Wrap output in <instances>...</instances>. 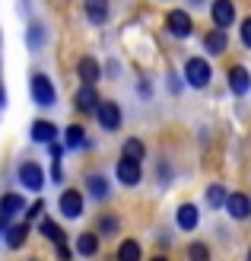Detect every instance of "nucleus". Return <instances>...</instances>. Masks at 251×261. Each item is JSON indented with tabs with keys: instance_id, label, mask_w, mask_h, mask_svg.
<instances>
[{
	"instance_id": "393cba45",
	"label": "nucleus",
	"mask_w": 251,
	"mask_h": 261,
	"mask_svg": "<svg viewBox=\"0 0 251 261\" xmlns=\"http://www.w3.org/2000/svg\"><path fill=\"white\" fill-rule=\"evenodd\" d=\"M226 201H229V191L222 188V185H210L207 188V204L210 207H216V211H219V207H226Z\"/></svg>"
},
{
	"instance_id": "f257e3e1",
	"label": "nucleus",
	"mask_w": 251,
	"mask_h": 261,
	"mask_svg": "<svg viewBox=\"0 0 251 261\" xmlns=\"http://www.w3.org/2000/svg\"><path fill=\"white\" fill-rule=\"evenodd\" d=\"M29 89H32V102L38 109H54L58 106V89H54L48 73H32V86Z\"/></svg>"
},
{
	"instance_id": "7ed1b4c3",
	"label": "nucleus",
	"mask_w": 251,
	"mask_h": 261,
	"mask_svg": "<svg viewBox=\"0 0 251 261\" xmlns=\"http://www.w3.org/2000/svg\"><path fill=\"white\" fill-rule=\"evenodd\" d=\"M16 178H19V185H22V188H29V191H42V188H45V169L38 166L35 160L19 163Z\"/></svg>"
},
{
	"instance_id": "f704fd0d",
	"label": "nucleus",
	"mask_w": 251,
	"mask_h": 261,
	"mask_svg": "<svg viewBox=\"0 0 251 261\" xmlns=\"http://www.w3.org/2000/svg\"><path fill=\"white\" fill-rule=\"evenodd\" d=\"M7 106V93H4V86H0V109Z\"/></svg>"
},
{
	"instance_id": "6e6552de",
	"label": "nucleus",
	"mask_w": 251,
	"mask_h": 261,
	"mask_svg": "<svg viewBox=\"0 0 251 261\" xmlns=\"http://www.w3.org/2000/svg\"><path fill=\"white\" fill-rule=\"evenodd\" d=\"M210 16H213V25L216 29H232V22H235V4L232 0H213L210 4Z\"/></svg>"
},
{
	"instance_id": "f8f14e48",
	"label": "nucleus",
	"mask_w": 251,
	"mask_h": 261,
	"mask_svg": "<svg viewBox=\"0 0 251 261\" xmlns=\"http://www.w3.org/2000/svg\"><path fill=\"white\" fill-rule=\"evenodd\" d=\"M175 223L181 232H194L197 223H201V211H197L194 204H181L178 211H175Z\"/></svg>"
},
{
	"instance_id": "aec40b11",
	"label": "nucleus",
	"mask_w": 251,
	"mask_h": 261,
	"mask_svg": "<svg viewBox=\"0 0 251 261\" xmlns=\"http://www.w3.org/2000/svg\"><path fill=\"white\" fill-rule=\"evenodd\" d=\"M19 211H25V198H22V194L10 191V194H4V198H0V214H7V217H16Z\"/></svg>"
},
{
	"instance_id": "7c9ffc66",
	"label": "nucleus",
	"mask_w": 251,
	"mask_h": 261,
	"mask_svg": "<svg viewBox=\"0 0 251 261\" xmlns=\"http://www.w3.org/2000/svg\"><path fill=\"white\" fill-rule=\"evenodd\" d=\"M242 45H245V48H251V16L242 22Z\"/></svg>"
},
{
	"instance_id": "e433bc0d",
	"label": "nucleus",
	"mask_w": 251,
	"mask_h": 261,
	"mask_svg": "<svg viewBox=\"0 0 251 261\" xmlns=\"http://www.w3.org/2000/svg\"><path fill=\"white\" fill-rule=\"evenodd\" d=\"M191 4H197V7H204V0H191Z\"/></svg>"
},
{
	"instance_id": "a211bd4d",
	"label": "nucleus",
	"mask_w": 251,
	"mask_h": 261,
	"mask_svg": "<svg viewBox=\"0 0 251 261\" xmlns=\"http://www.w3.org/2000/svg\"><path fill=\"white\" fill-rule=\"evenodd\" d=\"M38 232H42L45 239H51L54 245H67V236H64L61 223H54L51 217H42V220H38Z\"/></svg>"
},
{
	"instance_id": "1a4fd4ad",
	"label": "nucleus",
	"mask_w": 251,
	"mask_h": 261,
	"mask_svg": "<svg viewBox=\"0 0 251 261\" xmlns=\"http://www.w3.org/2000/svg\"><path fill=\"white\" fill-rule=\"evenodd\" d=\"M76 73H80V80L89 83V86H96L102 80V64L92 58V55H83L80 61H76Z\"/></svg>"
},
{
	"instance_id": "bb28decb",
	"label": "nucleus",
	"mask_w": 251,
	"mask_h": 261,
	"mask_svg": "<svg viewBox=\"0 0 251 261\" xmlns=\"http://www.w3.org/2000/svg\"><path fill=\"white\" fill-rule=\"evenodd\" d=\"M25 42H29V48L35 51V48H42V42H45V29L38 22H32L29 25V32H25Z\"/></svg>"
},
{
	"instance_id": "412c9836",
	"label": "nucleus",
	"mask_w": 251,
	"mask_h": 261,
	"mask_svg": "<svg viewBox=\"0 0 251 261\" xmlns=\"http://www.w3.org/2000/svg\"><path fill=\"white\" fill-rule=\"evenodd\" d=\"M76 252H80L83 258H92L99 252V232H80L76 236Z\"/></svg>"
},
{
	"instance_id": "9d476101",
	"label": "nucleus",
	"mask_w": 251,
	"mask_h": 261,
	"mask_svg": "<svg viewBox=\"0 0 251 261\" xmlns=\"http://www.w3.org/2000/svg\"><path fill=\"white\" fill-rule=\"evenodd\" d=\"M226 80H229V89H232L235 96H245L248 89H251V73H248V67H242V64H235V67H229Z\"/></svg>"
},
{
	"instance_id": "c85d7f7f",
	"label": "nucleus",
	"mask_w": 251,
	"mask_h": 261,
	"mask_svg": "<svg viewBox=\"0 0 251 261\" xmlns=\"http://www.w3.org/2000/svg\"><path fill=\"white\" fill-rule=\"evenodd\" d=\"M42 211H45V201L29 204V207H25V223H29V220H38V217H42Z\"/></svg>"
},
{
	"instance_id": "4468645a",
	"label": "nucleus",
	"mask_w": 251,
	"mask_h": 261,
	"mask_svg": "<svg viewBox=\"0 0 251 261\" xmlns=\"http://www.w3.org/2000/svg\"><path fill=\"white\" fill-rule=\"evenodd\" d=\"M226 211L235 220H248L251 217V198H248V194H242V191H232L229 201H226Z\"/></svg>"
},
{
	"instance_id": "4c0bfd02",
	"label": "nucleus",
	"mask_w": 251,
	"mask_h": 261,
	"mask_svg": "<svg viewBox=\"0 0 251 261\" xmlns=\"http://www.w3.org/2000/svg\"><path fill=\"white\" fill-rule=\"evenodd\" d=\"M248 261H251V252H248Z\"/></svg>"
},
{
	"instance_id": "c756f323",
	"label": "nucleus",
	"mask_w": 251,
	"mask_h": 261,
	"mask_svg": "<svg viewBox=\"0 0 251 261\" xmlns=\"http://www.w3.org/2000/svg\"><path fill=\"white\" fill-rule=\"evenodd\" d=\"M48 153H51V163H61L64 160V143H48Z\"/></svg>"
},
{
	"instance_id": "b1692460",
	"label": "nucleus",
	"mask_w": 251,
	"mask_h": 261,
	"mask_svg": "<svg viewBox=\"0 0 251 261\" xmlns=\"http://www.w3.org/2000/svg\"><path fill=\"white\" fill-rule=\"evenodd\" d=\"M143 252H140V242L137 239H124L118 245V261H140Z\"/></svg>"
},
{
	"instance_id": "72a5a7b5",
	"label": "nucleus",
	"mask_w": 251,
	"mask_h": 261,
	"mask_svg": "<svg viewBox=\"0 0 251 261\" xmlns=\"http://www.w3.org/2000/svg\"><path fill=\"white\" fill-rule=\"evenodd\" d=\"M58 258L61 261H70V249H67V245H58Z\"/></svg>"
},
{
	"instance_id": "6ab92c4d",
	"label": "nucleus",
	"mask_w": 251,
	"mask_h": 261,
	"mask_svg": "<svg viewBox=\"0 0 251 261\" xmlns=\"http://www.w3.org/2000/svg\"><path fill=\"white\" fill-rule=\"evenodd\" d=\"M64 147H67V150H80V147H86V127H83V124L64 127Z\"/></svg>"
},
{
	"instance_id": "2eb2a0df",
	"label": "nucleus",
	"mask_w": 251,
	"mask_h": 261,
	"mask_svg": "<svg viewBox=\"0 0 251 261\" xmlns=\"http://www.w3.org/2000/svg\"><path fill=\"white\" fill-rule=\"evenodd\" d=\"M226 45H229V32H226V29H210V32L204 35L207 55H226Z\"/></svg>"
},
{
	"instance_id": "2f4dec72",
	"label": "nucleus",
	"mask_w": 251,
	"mask_h": 261,
	"mask_svg": "<svg viewBox=\"0 0 251 261\" xmlns=\"http://www.w3.org/2000/svg\"><path fill=\"white\" fill-rule=\"evenodd\" d=\"M51 178H54V181H64V172H61V163H51Z\"/></svg>"
},
{
	"instance_id": "c9c22d12",
	"label": "nucleus",
	"mask_w": 251,
	"mask_h": 261,
	"mask_svg": "<svg viewBox=\"0 0 251 261\" xmlns=\"http://www.w3.org/2000/svg\"><path fill=\"white\" fill-rule=\"evenodd\" d=\"M150 261H169V258H162V255H153V258H150Z\"/></svg>"
},
{
	"instance_id": "423d86ee",
	"label": "nucleus",
	"mask_w": 251,
	"mask_h": 261,
	"mask_svg": "<svg viewBox=\"0 0 251 261\" xmlns=\"http://www.w3.org/2000/svg\"><path fill=\"white\" fill-rule=\"evenodd\" d=\"M96 118H99L102 130H108V134H111V130L121 127V106H118V102H111V99H105V102H99Z\"/></svg>"
},
{
	"instance_id": "ddd939ff",
	"label": "nucleus",
	"mask_w": 251,
	"mask_h": 261,
	"mask_svg": "<svg viewBox=\"0 0 251 261\" xmlns=\"http://www.w3.org/2000/svg\"><path fill=\"white\" fill-rule=\"evenodd\" d=\"M29 134H32L35 143H54V140H58V124L48 121V118H35Z\"/></svg>"
},
{
	"instance_id": "39448f33",
	"label": "nucleus",
	"mask_w": 251,
	"mask_h": 261,
	"mask_svg": "<svg viewBox=\"0 0 251 261\" xmlns=\"http://www.w3.org/2000/svg\"><path fill=\"white\" fill-rule=\"evenodd\" d=\"M115 175H118V181H121L124 188H134V185H140L143 169H140L137 160H127V156H121V160H118V166H115Z\"/></svg>"
},
{
	"instance_id": "20e7f679",
	"label": "nucleus",
	"mask_w": 251,
	"mask_h": 261,
	"mask_svg": "<svg viewBox=\"0 0 251 261\" xmlns=\"http://www.w3.org/2000/svg\"><path fill=\"white\" fill-rule=\"evenodd\" d=\"M58 207H61V214L67 217V220L83 217V211H86V198H83V191H76V188H64V194L58 198Z\"/></svg>"
},
{
	"instance_id": "4be33fe9",
	"label": "nucleus",
	"mask_w": 251,
	"mask_h": 261,
	"mask_svg": "<svg viewBox=\"0 0 251 261\" xmlns=\"http://www.w3.org/2000/svg\"><path fill=\"white\" fill-rule=\"evenodd\" d=\"M4 239H7L10 249H22L25 239H29V223H16V226H10Z\"/></svg>"
},
{
	"instance_id": "473e14b6",
	"label": "nucleus",
	"mask_w": 251,
	"mask_h": 261,
	"mask_svg": "<svg viewBox=\"0 0 251 261\" xmlns=\"http://www.w3.org/2000/svg\"><path fill=\"white\" fill-rule=\"evenodd\" d=\"M7 229H10V217L0 214V236H7Z\"/></svg>"
},
{
	"instance_id": "0eeeda50",
	"label": "nucleus",
	"mask_w": 251,
	"mask_h": 261,
	"mask_svg": "<svg viewBox=\"0 0 251 261\" xmlns=\"http://www.w3.org/2000/svg\"><path fill=\"white\" fill-rule=\"evenodd\" d=\"M165 29L175 35V38H188L194 32V22H191V16L184 10H169L165 13Z\"/></svg>"
},
{
	"instance_id": "9b49d317",
	"label": "nucleus",
	"mask_w": 251,
	"mask_h": 261,
	"mask_svg": "<svg viewBox=\"0 0 251 261\" xmlns=\"http://www.w3.org/2000/svg\"><path fill=\"white\" fill-rule=\"evenodd\" d=\"M99 93H96V86H89V83H83L80 89L73 93V106L80 109V112H96L99 109Z\"/></svg>"
},
{
	"instance_id": "a878e982",
	"label": "nucleus",
	"mask_w": 251,
	"mask_h": 261,
	"mask_svg": "<svg viewBox=\"0 0 251 261\" xmlns=\"http://www.w3.org/2000/svg\"><path fill=\"white\" fill-rule=\"evenodd\" d=\"M118 226H121V223H118L115 214H102V217H99V236H115Z\"/></svg>"
},
{
	"instance_id": "f3484780",
	"label": "nucleus",
	"mask_w": 251,
	"mask_h": 261,
	"mask_svg": "<svg viewBox=\"0 0 251 261\" xmlns=\"http://www.w3.org/2000/svg\"><path fill=\"white\" fill-rule=\"evenodd\" d=\"M86 191H89V198L92 201H108V194H111V185H108V178L105 175H89L86 178Z\"/></svg>"
},
{
	"instance_id": "f03ea898",
	"label": "nucleus",
	"mask_w": 251,
	"mask_h": 261,
	"mask_svg": "<svg viewBox=\"0 0 251 261\" xmlns=\"http://www.w3.org/2000/svg\"><path fill=\"white\" fill-rule=\"evenodd\" d=\"M184 80H188V86H194V89H204V86H210V80H213V67H210L204 58H188V64H184Z\"/></svg>"
},
{
	"instance_id": "cd10ccee",
	"label": "nucleus",
	"mask_w": 251,
	"mask_h": 261,
	"mask_svg": "<svg viewBox=\"0 0 251 261\" xmlns=\"http://www.w3.org/2000/svg\"><path fill=\"white\" fill-rule=\"evenodd\" d=\"M188 261H210V249L204 242H191L188 245Z\"/></svg>"
},
{
	"instance_id": "5701e85b",
	"label": "nucleus",
	"mask_w": 251,
	"mask_h": 261,
	"mask_svg": "<svg viewBox=\"0 0 251 261\" xmlns=\"http://www.w3.org/2000/svg\"><path fill=\"white\" fill-rule=\"evenodd\" d=\"M121 156L143 163V156H147V147H143V140H140V137H127V140L121 143Z\"/></svg>"
},
{
	"instance_id": "dca6fc26",
	"label": "nucleus",
	"mask_w": 251,
	"mask_h": 261,
	"mask_svg": "<svg viewBox=\"0 0 251 261\" xmlns=\"http://www.w3.org/2000/svg\"><path fill=\"white\" fill-rule=\"evenodd\" d=\"M83 10H86V19L92 25L108 22V0H83Z\"/></svg>"
}]
</instances>
